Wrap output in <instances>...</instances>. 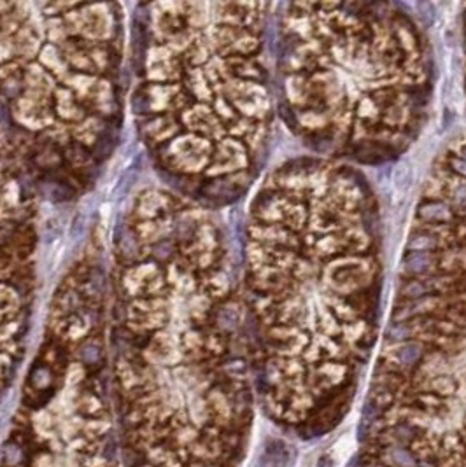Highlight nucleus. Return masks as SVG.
I'll use <instances>...</instances> for the list:
<instances>
[{
  "mask_svg": "<svg viewBox=\"0 0 466 467\" xmlns=\"http://www.w3.org/2000/svg\"><path fill=\"white\" fill-rule=\"evenodd\" d=\"M270 4L140 6L132 109L168 189L205 208L242 198L261 173L274 128Z\"/></svg>",
  "mask_w": 466,
  "mask_h": 467,
  "instance_id": "3",
  "label": "nucleus"
},
{
  "mask_svg": "<svg viewBox=\"0 0 466 467\" xmlns=\"http://www.w3.org/2000/svg\"><path fill=\"white\" fill-rule=\"evenodd\" d=\"M116 2H0V121L30 179L84 191L125 110Z\"/></svg>",
  "mask_w": 466,
  "mask_h": 467,
  "instance_id": "5",
  "label": "nucleus"
},
{
  "mask_svg": "<svg viewBox=\"0 0 466 467\" xmlns=\"http://www.w3.org/2000/svg\"><path fill=\"white\" fill-rule=\"evenodd\" d=\"M28 179L0 126V389L21 361L37 287V228Z\"/></svg>",
  "mask_w": 466,
  "mask_h": 467,
  "instance_id": "7",
  "label": "nucleus"
},
{
  "mask_svg": "<svg viewBox=\"0 0 466 467\" xmlns=\"http://www.w3.org/2000/svg\"><path fill=\"white\" fill-rule=\"evenodd\" d=\"M315 467H333V464H331V458L330 457H321Z\"/></svg>",
  "mask_w": 466,
  "mask_h": 467,
  "instance_id": "10",
  "label": "nucleus"
},
{
  "mask_svg": "<svg viewBox=\"0 0 466 467\" xmlns=\"http://www.w3.org/2000/svg\"><path fill=\"white\" fill-rule=\"evenodd\" d=\"M277 109L315 156L378 165L421 133L433 56L400 4H286L277 19Z\"/></svg>",
  "mask_w": 466,
  "mask_h": 467,
  "instance_id": "4",
  "label": "nucleus"
},
{
  "mask_svg": "<svg viewBox=\"0 0 466 467\" xmlns=\"http://www.w3.org/2000/svg\"><path fill=\"white\" fill-rule=\"evenodd\" d=\"M109 292L126 432L184 441L249 427L247 310L211 208L168 188L139 191L116 233Z\"/></svg>",
  "mask_w": 466,
  "mask_h": 467,
  "instance_id": "2",
  "label": "nucleus"
},
{
  "mask_svg": "<svg viewBox=\"0 0 466 467\" xmlns=\"http://www.w3.org/2000/svg\"><path fill=\"white\" fill-rule=\"evenodd\" d=\"M287 460L286 446L280 441H272L263 455L261 467H282Z\"/></svg>",
  "mask_w": 466,
  "mask_h": 467,
  "instance_id": "8",
  "label": "nucleus"
},
{
  "mask_svg": "<svg viewBox=\"0 0 466 467\" xmlns=\"http://www.w3.org/2000/svg\"><path fill=\"white\" fill-rule=\"evenodd\" d=\"M461 408H466V135L438 154L422 185L363 420L405 423L433 439Z\"/></svg>",
  "mask_w": 466,
  "mask_h": 467,
  "instance_id": "6",
  "label": "nucleus"
},
{
  "mask_svg": "<svg viewBox=\"0 0 466 467\" xmlns=\"http://www.w3.org/2000/svg\"><path fill=\"white\" fill-rule=\"evenodd\" d=\"M381 212L351 163L302 156L249 205L244 304L268 411L325 425L342 417L381 329Z\"/></svg>",
  "mask_w": 466,
  "mask_h": 467,
  "instance_id": "1",
  "label": "nucleus"
},
{
  "mask_svg": "<svg viewBox=\"0 0 466 467\" xmlns=\"http://www.w3.org/2000/svg\"><path fill=\"white\" fill-rule=\"evenodd\" d=\"M461 30H463V53H464V95H466V6L461 14Z\"/></svg>",
  "mask_w": 466,
  "mask_h": 467,
  "instance_id": "9",
  "label": "nucleus"
}]
</instances>
